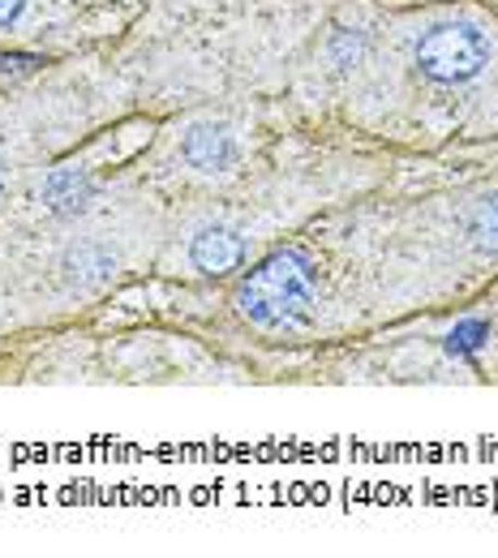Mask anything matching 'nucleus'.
<instances>
[{
	"mask_svg": "<svg viewBox=\"0 0 498 558\" xmlns=\"http://www.w3.org/2000/svg\"><path fill=\"white\" fill-rule=\"evenodd\" d=\"M314 301V263L301 250L271 254L267 263H258L236 288V310L245 323L276 331L296 323Z\"/></svg>",
	"mask_w": 498,
	"mask_h": 558,
	"instance_id": "f257e3e1",
	"label": "nucleus"
},
{
	"mask_svg": "<svg viewBox=\"0 0 498 558\" xmlns=\"http://www.w3.org/2000/svg\"><path fill=\"white\" fill-rule=\"evenodd\" d=\"M413 61H417V70L426 73L429 82L460 86V82H473L477 73L486 70L490 39L473 22H438L417 39Z\"/></svg>",
	"mask_w": 498,
	"mask_h": 558,
	"instance_id": "f03ea898",
	"label": "nucleus"
},
{
	"mask_svg": "<svg viewBox=\"0 0 498 558\" xmlns=\"http://www.w3.org/2000/svg\"><path fill=\"white\" fill-rule=\"evenodd\" d=\"M190 263L211 279L232 276V271L245 263V241H241L232 228L211 223V228H203V232L190 241Z\"/></svg>",
	"mask_w": 498,
	"mask_h": 558,
	"instance_id": "7ed1b4c3",
	"label": "nucleus"
},
{
	"mask_svg": "<svg viewBox=\"0 0 498 558\" xmlns=\"http://www.w3.org/2000/svg\"><path fill=\"white\" fill-rule=\"evenodd\" d=\"M90 198H95V181L82 168H52L44 177V185H39V203L57 219L82 215V210L90 207Z\"/></svg>",
	"mask_w": 498,
	"mask_h": 558,
	"instance_id": "20e7f679",
	"label": "nucleus"
},
{
	"mask_svg": "<svg viewBox=\"0 0 498 558\" xmlns=\"http://www.w3.org/2000/svg\"><path fill=\"white\" fill-rule=\"evenodd\" d=\"M181 159L190 163V168H198V172H228L232 168V159H236V142L228 134V125H211V121H203V125H194L185 142H181Z\"/></svg>",
	"mask_w": 498,
	"mask_h": 558,
	"instance_id": "39448f33",
	"label": "nucleus"
},
{
	"mask_svg": "<svg viewBox=\"0 0 498 558\" xmlns=\"http://www.w3.org/2000/svg\"><path fill=\"white\" fill-rule=\"evenodd\" d=\"M112 267H117V258L104 241H73L61 254V279L70 288H95L112 276Z\"/></svg>",
	"mask_w": 498,
	"mask_h": 558,
	"instance_id": "423d86ee",
	"label": "nucleus"
},
{
	"mask_svg": "<svg viewBox=\"0 0 498 558\" xmlns=\"http://www.w3.org/2000/svg\"><path fill=\"white\" fill-rule=\"evenodd\" d=\"M469 241L482 254H498V194L482 198L477 207L469 210Z\"/></svg>",
	"mask_w": 498,
	"mask_h": 558,
	"instance_id": "0eeeda50",
	"label": "nucleus"
},
{
	"mask_svg": "<svg viewBox=\"0 0 498 558\" xmlns=\"http://www.w3.org/2000/svg\"><path fill=\"white\" fill-rule=\"evenodd\" d=\"M482 336H486V327H482V323H464V327H456V331H451L447 349H451V352H473V349H482Z\"/></svg>",
	"mask_w": 498,
	"mask_h": 558,
	"instance_id": "6e6552de",
	"label": "nucleus"
},
{
	"mask_svg": "<svg viewBox=\"0 0 498 558\" xmlns=\"http://www.w3.org/2000/svg\"><path fill=\"white\" fill-rule=\"evenodd\" d=\"M22 9H26V0H0V26H13L22 17Z\"/></svg>",
	"mask_w": 498,
	"mask_h": 558,
	"instance_id": "1a4fd4ad",
	"label": "nucleus"
}]
</instances>
